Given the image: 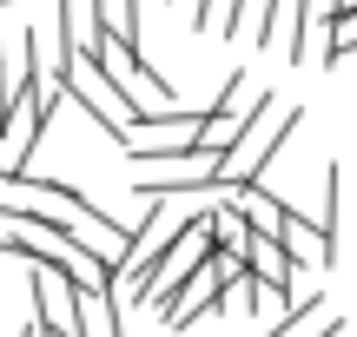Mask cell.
<instances>
[{
  "label": "cell",
  "mask_w": 357,
  "mask_h": 337,
  "mask_svg": "<svg viewBox=\"0 0 357 337\" xmlns=\"http://www.w3.org/2000/svg\"><path fill=\"white\" fill-rule=\"evenodd\" d=\"M298 126V106H278V93L258 86V106L252 119L238 126V139L218 152V185H245V179H265V166L284 152V139H291Z\"/></svg>",
  "instance_id": "1"
},
{
  "label": "cell",
  "mask_w": 357,
  "mask_h": 337,
  "mask_svg": "<svg viewBox=\"0 0 357 337\" xmlns=\"http://www.w3.org/2000/svg\"><path fill=\"white\" fill-rule=\"evenodd\" d=\"M225 291H231V285H225V272L205 258L199 272H185V278L166 291V298H159V324H166V331H192L199 318L225 311Z\"/></svg>",
  "instance_id": "2"
},
{
  "label": "cell",
  "mask_w": 357,
  "mask_h": 337,
  "mask_svg": "<svg viewBox=\"0 0 357 337\" xmlns=\"http://www.w3.org/2000/svg\"><path fill=\"white\" fill-rule=\"evenodd\" d=\"M119 291L113 285H100V291H79V337H126L119 331Z\"/></svg>",
  "instance_id": "3"
},
{
  "label": "cell",
  "mask_w": 357,
  "mask_h": 337,
  "mask_svg": "<svg viewBox=\"0 0 357 337\" xmlns=\"http://www.w3.org/2000/svg\"><path fill=\"white\" fill-rule=\"evenodd\" d=\"M238 13H245V0H199V7H192V33H212V26H218V33H238Z\"/></svg>",
  "instance_id": "4"
},
{
  "label": "cell",
  "mask_w": 357,
  "mask_h": 337,
  "mask_svg": "<svg viewBox=\"0 0 357 337\" xmlns=\"http://www.w3.org/2000/svg\"><path fill=\"white\" fill-rule=\"evenodd\" d=\"M324 311H331V298H324V291H311V298H298V304H291V311H284V324H271L265 337H305V331H311V324H318V318H324Z\"/></svg>",
  "instance_id": "5"
},
{
  "label": "cell",
  "mask_w": 357,
  "mask_h": 337,
  "mask_svg": "<svg viewBox=\"0 0 357 337\" xmlns=\"http://www.w3.org/2000/svg\"><path fill=\"white\" fill-rule=\"evenodd\" d=\"M337 13H357V0H337Z\"/></svg>",
  "instance_id": "6"
},
{
  "label": "cell",
  "mask_w": 357,
  "mask_h": 337,
  "mask_svg": "<svg viewBox=\"0 0 357 337\" xmlns=\"http://www.w3.org/2000/svg\"><path fill=\"white\" fill-rule=\"evenodd\" d=\"M351 258H357V238H351Z\"/></svg>",
  "instance_id": "7"
}]
</instances>
